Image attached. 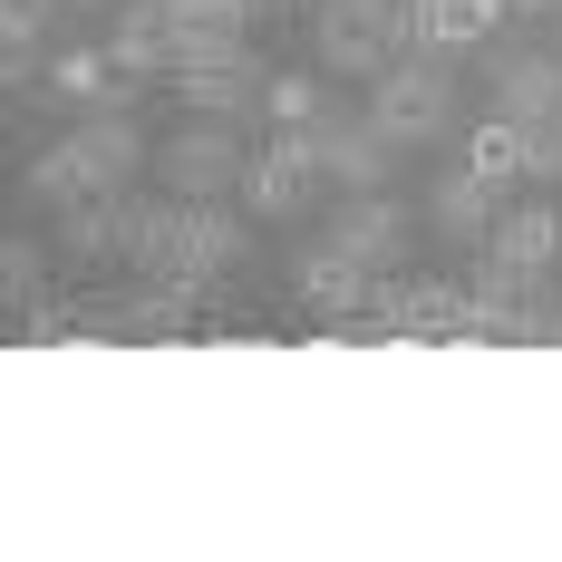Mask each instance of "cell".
<instances>
[{
    "instance_id": "4",
    "label": "cell",
    "mask_w": 562,
    "mask_h": 562,
    "mask_svg": "<svg viewBox=\"0 0 562 562\" xmlns=\"http://www.w3.org/2000/svg\"><path fill=\"white\" fill-rule=\"evenodd\" d=\"M311 40L330 58L339 78H379L397 49V0H321V20H311Z\"/></svg>"
},
{
    "instance_id": "13",
    "label": "cell",
    "mask_w": 562,
    "mask_h": 562,
    "mask_svg": "<svg viewBox=\"0 0 562 562\" xmlns=\"http://www.w3.org/2000/svg\"><path fill=\"white\" fill-rule=\"evenodd\" d=\"M175 40H184V0H126L108 49L126 58V68H146V78H156V68H175Z\"/></svg>"
},
{
    "instance_id": "23",
    "label": "cell",
    "mask_w": 562,
    "mask_h": 562,
    "mask_svg": "<svg viewBox=\"0 0 562 562\" xmlns=\"http://www.w3.org/2000/svg\"><path fill=\"white\" fill-rule=\"evenodd\" d=\"M49 10L58 0H0V40H10V58H30V40L49 30Z\"/></svg>"
},
{
    "instance_id": "12",
    "label": "cell",
    "mask_w": 562,
    "mask_h": 562,
    "mask_svg": "<svg viewBox=\"0 0 562 562\" xmlns=\"http://www.w3.org/2000/svg\"><path fill=\"white\" fill-rule=\"evenodd\" d=\"M330 243H339V252H359L369 272H389L397 243H407V204H389V194L369 184V194H349V204H339V233H330Z\"/></svg>"
},
{
    "instance_id": "18",
    "label": "cell",
    "mask_w": 562,
    "mask_h": 562,
    "mask_svg": "<svg viewBox=\"0 0 562 562\" xmlns=\"http://www.w3.org/2000/svg\"><path fill=\"white\" fill-rule=\"evenodd\" d=\"M495 252H505V262H533V272H553L562 214H553V204H514V214H495Z\"/></svg>"
},
{
    "instance_id": "15",
    "label": "cell",
    "mask_w": 562,
    "mask_h": 562,
    "mask_svg": "<svg viewBox=\"0 0 562 562\" xmlns=\"http://www.w3.org/2000/svg\"><path fill=\"white\" fill-rule=\"evenodd\" d=\"M136 78H146V68H126L116 49H68V58L49 68V88H58V98H78V108H126V98H136Z\"/></svg>"
},
{
    "instance_id": "20",
    "label": "cell",
    "mask_w": 562,
    "mask_h": 562,
    "mask_svg": "<svg viewBox=\"0 0 562 562\" xmlns=\"http://www.w3.org/2000/svg\"><path fill=\"white\" fill-rule=\"evenodd\" d=\"M194 291H204V281H146V291L126 301V330H136V339H175V330H194Z\"/></svg>"
},
{
    "instance_id": "16",
    "label": "cell",
    "mask_w": 562,
    "mask_h": 562,
    "mask_svg": "<svg viewBox=\"0 0 562 562\" xmlns=\"http://www.w3.org/2000/svg\"><path fill=\"white\" fill-rule=\"evenodd\" d=\"M243 252H252V233L233 224V214H214V204H184V272H194V281L233 272Z\"/></svg>"
},
{
    "instance_id": "5",
    "label": "cell",
    "mask_w": 562,
    "mask_h": 562,
    "mask_svg": "<svg viewBox=\"0 0 562 562\" xmlns=\"http://www.w3.org/2000/svg\"><path fill=\"white\" fill-rule=\"evenodd\" d=\"M243 166H252V156H243V136H233L224 116H194V126L166 146V184L184 194V204H214V194H233V184H243Z\"/></svg>"
},
{
    "instance_id": "3",
    "label": "cell",
    "mask_w": 562,
    "mask_h": 562,
    "mask_svg": "<svg viewBox=\"0 0 562 562\" xmlns=\"http://www.w3.org/2000/svg\"><path fill=\"white\" fill-rule=\"evenodd\" d=\"M321 184H330V175H321L311 126H272V136H262V156L243 166V194H252V214H262V224H291Z\"/></svg>"
},
{
    "instance_id": "17",
    "label": "cell",
    "mask_w": 562,
    "mask_h": 562,
    "mask_svg": "<svg viewBox=\"0 0 562 562\" xmlns=\"http://www.w3.org/2000/svg\"><path fill=\"white\" fill-rule=\"evenodd\" d=\"M126 233H136V204H116V194L68 204V252H78V262H108V252H126Z\"/></svg>"
},
{
    "instance_id": "26",
    "label": "cell",
    "mask_w": 562,
    "mask_h": 562,
    "mask_svg": "<svg viewBox=\"0 0 562 562\" xmlns=\"http://www.w3.org/2000/svg\"><path fill=\"white\" fill-rule=\"evenodd\" d=\"M514 10H562V0H514Z\"/></svg>"
},
{
    "instance_id": "19",
    "label": "cell",
    "mask_w": 562,
    "mask_h": 562,
    "mask_svg": "<svg viewBox=\"0 0 562 562\" xmlns=\"http://www.w3.org/2000/svg\"><path fill=\"white\" fill-rule=\"evenodd\" d=\"M175 88H184V108H194V116H243L252 98H262V78H252L243 58H233V68H184Z\"/></svg>"
},
{
    "instance_id": "10",
    "label": "cell",
    "mask_w": 562,
    "mask_h": 562,
    "mask_svg": "<svg viewBox=\"0 0 562 562\" xmlns=\"http://www.w3.org/2000/svg\"><path fill=\"white\" fill-rule=\"evenodd\" d=\"M562 108V58L553 49H495V116H553Z\"/></svg>"
},
{
    "instance_id": "11",
    "label": "cell",
    "mask_w": 562,
    "mask_h": 562,
    "mask_svg": "<svg viewBox=\"0 0 562 562\" xmlns=\"http://www.w3.org/2000/svg\"><path fill=\"white\" fill-rule=\"evenodd\" d=\"M243 0H184V40H175V68L166 78H184V68H233L243 58Z\"/></svg>"
},
{
    "instance_id": "22",
    "label": "cell",
    "mask_w": 562,
    "mask_h": 562,
    "mask_svg": "<svg viewBox=\"0 0 562 562\" xmlns=\"http://www.w3.org/2000/svg\"><path fill=\"white\" fill-rule=\"evenodd\" d=\"M262 116H272V126H321V88H311V78H272V88H262Z\"/></svg>"
},
{
    "instance_id": "24",
    "label": "cell",
    "mask_w": 562,
    "mask_h": 562,
    "mask_svg": "<svg viewBox=\"0 0 562 562\" xmlns=\"http://www.w3.org/2000/svg\"><path fill=\"white\" fill-rule=\"evenodd\" d=\"M524 156H533V175H562V108L524 116Z\"/></svg>"
},
{
    "instance_id": "8",
    "label": "cell",
    "mask_w": 562,
    "mask_h": 562,
    "mask_svg": "<svg viewBox=\"0 0 562 562\" xmlns=\"http://www.w3.org/2000/svg\"><path fill=\"white\" fill-rule=\"evenodd\" d=\"M379 330H397V339H465V291H456V281H379Z\"/></svg>"
},
{
    "instance_id": "6",
    "label": "cell",
    "mask_w": 562,
    "mask_h": 562,
    "mask_svg": "<svg viewBox=\"0 0 562 562\" xmlns=\"http://www.w3.org/2000/svg\"><path fill=\"white\" fill-rule=\"evenodd\" d=\"M495 20H514V0H397V49L456 58L475 40H495Z\"/></svg>"
},
{
    "instance_id": "2",
    "label": "cell",
    "mask_w": 562,
    "mask_h": 562,
    "mask_svg": "<svg viewBox=\"0 0 562 562\" xmlns=\"http://www.w3.org/2000/svg\"><path fill=\"white\" fill-rule=\"evenodd\" d=\"M369 116L389 126L397 146H427V136L456 116V78H447L427 49H407V58H389V68L369 78Z\"/></svg>"
},
{
    "instance_id": "14",
    "label": "cell",
    "mask_w": 562,
    "mask_h": 562,
    "mask_svg": "<svg viewBox=\"0 0 562 562\" xmlns=\"http://www.w3.org/2000/svg\"><path fill=\"white\" fill-rule=\"evenodd\" d=\"M427 224L447 233V243H495V184L475 166L437 175V184H427Z\"/></svg>"
},
{
    "instance_id": "7",
    "label": "cell",
    "mask_w": 562,
    "mask_h": 562,
    "mask_svg": "<svg viewBox=\"0 0 562 562\" xmlns=\"http://www.w3.org/2000/svg\"><path fill=\"white\" fill-rule=\"evenodd\" d=\"M311 146H321V175L349 184V194L389 184V166H397V136L379 126V116H321V126H311Z\"/></svg>"
},
{
    "instance_id": "1",
    "label": "cell",
    "mask_w": 562,
    "mask_h": 562,
    "mask_svg": "<svg viewBox=\"0 0 562 562\" xmlns=\"http://www.w3.org/2000/svg\"><path fill=\"white\" fill-rule=\"evenodd\" d=\"M136 166H146V136L108 108V116H88L68 146H49V156L30 166V194H40V204H88V194H116Z\"/></svg>"
},
{
    "instance_id": "9",
    "label": "cell",
    "mask_w": 562,
    "mask_h": 562,
    "mask_svg": "<svg viewBox=\"0 0 562 562\" xmlns=\"http://www.w3.org/2000/svg\"><path fill=\"white\" fill-rule=\"evenodd\" d=\"M301 301H311L321 321H359V311H379V272H369L359 252L321 243V252H301Z\"/></svg>"
},
{
    "instance_id": "21",
    "label": "cell",
    "mask_w": 562,
    "mask_h": 562,
    "mask_svg": "<svg viewBox=\"0 0 562 562\" xmlns=\"http://www.w3.org/2000/svg\"><path fill=\"white\" fill-rule=\"evenodd\" d=\"M465 166H475L495 194H505L514 175H533V156H524V126H514V116H485V126L465 136Z\"/></svg>"
},
{
    "instance_id": "27",
    "label": "cell",
    "mask_w": 562,
    "mask_h": 562,
    "mask_svg": "<svg viewBox=\"0 0 562 562\" xmlns=\"http://www.w3.org/2000/svg\"><path fill=\"white\" fill-rule=\"evenodd\" d=\"M243 10H272V0H243Z\"/></svg>"
},
{
    "instance_id": "25",
    "label": "cell",
    "mask_w": 562,
    "mask_h": 562,
    "mask_svg": "<svg viewBox=\"0 0 562 562\" xmlns=\"http://www.w3.org/2000/svg\"><path fill=\"white\" fill-rule=\"evenodd\" d=\"M0 291H10V301L40 291V252H30V243H0Z\"/></svg>"
}]
</instances>
